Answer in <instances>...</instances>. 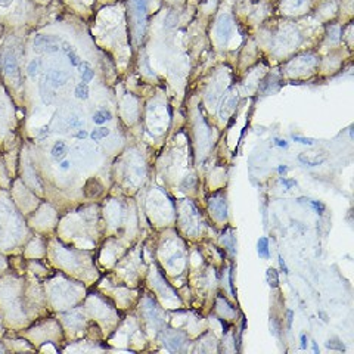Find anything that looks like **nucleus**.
<instances>
[{"mask_svg":"<svg viewBox=\"0 0 354 354\" xmlns=\"http://www.w3.org/2000/svg\"><path fill=\"white\" fill-rule=\"evenodd\" d=\"M216 33L219 36L221 42H227V39L232 36L233 33V19L232 16L227 14L221 15L217 21V27H216Z\"/></svg>","mask_w":354,"mask_h":354,"instance_id":"1","label":"nucleus"},{"mask_svg":"<svg viewBox=\"0 0 354 354\" xmlns=\"http://www.w3.org/2000/svg\"><path fill=\"white\" fill-rule=\"evenodd\" d=\"M3 70L8 77L15 78L19 75V68H18V61L15 56L14 50H6L3 53Z\"/></svg>","mask_w":354,"mask_h":354,"instance_id":"2","label":"nucleus"},{"mask_svg":"<svg viewBox=\"0 0 354 354\" xmlns=\"http://www.w3.org/2000/svg\"><path fill=\"white\" fill-rule=\"evenodd\" d=\"M146 0H133V9H134V18H136V25L140 29L145 27L146 21Z\"/></svg>","mask_w":354,"mask_h":354,"instance_id":"3","label":"nucleus"},{"mask_svg":"<svg viewBox=\"0 0 354 354\" xmlns=\"http://www.w3.org/2000/svg\"><path fill=\"white\" fill-rule=\"evenodd\" d=\"M34 47L44 49L47 53L58 52L59 50V44L56 43V39H53L50 36H37L34 39Z\"/></svg>","mask_w":354,"mask_h":354,"instance_id":"4","label":"nucleus"},{"mask_svg":"<svg viewBox=\"0 0 354 354\" xmlns=\"http://www.w3.org/2000/svg\"><path fill=\"white\" fill-rule=\"evenodd\" d=\"M67 151H68L67 143H65L64 140H58V142L53 145V148H52V157L59 161V160H62V158L67 155Z\"/></svg>","mask_w":354,"mask_h":354,"instance_id":"5","label":"nucleus"},{"mask_svg":"<svg viewBox=\"0 0 354 354\" xmlns=\"http://www.w3.org/2000/svg\"><path fill=\"white\" fill-rule=\"evenodd\" d=\"M50 81H52V84L53 86H62V84H65L67 83V80H68V75L64 73V71H58V70H55V71H52V73L49 74V77H47Z\"/></svg>","mask_w":354,"mask_h":354,"instance_id":"6","label":"nucleus"},{"mask_svg":"<svg viewBox=\"0 0 354 354\" xmlns=\"http://www.w3.org/2000/svg\"><path fill=\"white\" fill-rule=\"evenodd\" d=\"M78 67H80V71H81V83H86L87 84L88 81H92V78L95 77V73H93V70L90 68V65L88 64H78Z\"/></svg>","mask_w":354,"mask_h":354,"instance_id":"7","label":"nucleus"},{"mask_svg":"<svg viewBox=\"0 0 354 354\" xmlns=\"http://www.w3.org/2000/svg\"><path fill=\"white\" fill-rule=\"evenodd\" d=\"M257 251H258V255L261 258H269V239L267 238H260L258 239V244H257Z\"/></svg>","mask_w":354,"mask_h":354,"instance_id":"8","label":"nucleus"},{"mask_svg":"<svg viewBox=\"0 0 354 354\" xmlns=\"http://www.w3.org/2000/svg\"><path fill=\"white\" fill-rule=\"evenodd\" d=\"M112 118V114L109 112V111H106V109H101V111H98V112H95V115H93V121L96 123V124H103V123H106L108 120H111Z\"/></svg>","mask_w":354,"mask_h":354,"instance_id":"9","label":"nucleus"},{"mask_svg":"<svg viewBox=\"0 0 354 354\" xmlns=\"http://www.w3.org/2000/svg\"><path fill=\"white\" fill-rule=\"evenodd\" d=\"M267 282L272 288H278L279 286V275H278V270L276 269H269L267 270Z\"/></svg>","mask_w":354,"mask_h":354,"instance_id":"10","label":"nucleus"},{"mask_svg":"<svg viewBox=\"0 0 354 354\" xmlns=\"http://www.w3.org/2000/svg\"><path fill=\"white\" fill-rule=\"evenodd\" d=\"M75 96L78 99H87L88 98V86L86 83H80L77 87H75Z\"/></svg>","mask_w":354,"mask_h":354,"instance_id":"11","label":"nucleus"},{"mask_svg":"<svg viewBox=\"0 0 354 354\" xmlns=\"http://www.w3.org/2000/svg\"><path fill=\"white\" fill-rule=\"evenodd\" d=\"M108 134H109V130H108V129H105V127H101V129L93 130L92 134H90V137H92L95 142H98V140H101V139H103V137H106Z\"/></svg>","mask_w":354,"mask_h":354,"instance_id":"12","label":"nucleus"},{"mask_svg":"<svg viewBox=\"0 0 354 354\" xmlns=\"http://www.w3.org/2000/svg\"><path fill=\"white\" fill-rule=\"evenodd\" d=\"M326 347L331 348V350H338V351H344V350H345L344 344H342L338 338L329 339V341L326 342Z\"/></svg>","mask_w":354,"mask_h":354,"instance_id":"13","label":"nucleus"},{"mask_svg":"<svg viewBox=\"0 0 354 354\" xmlns=\"http://www.w3.org/2000/svg\"><path fill=\"white\" fill-rule=\"evenodd\" d=\"M39 68H40V62L39 61H31L28 64V68H27V71H28V75L29 77H36V74L39 73Z\"/></svg>","mask_w":354,"mask_h":354,"instance_id":"14","label":"nucleus"},{"mask_svg":"<svg viewBox=\"0 0 354 354\" xmlns=\"http://www.w3.org/2000/svg\"><path fill=\"white\" fill-rule=\"evenodd\" d=\"M292 139H294L295 142L303 143V145H309V146L314 145V139H310V137H303V136H295V134H292Z\"/></svg>","mask_w":354,"mask_h":354,"instance_id":"15","label":"nucleus"},{"mask_svg":"<svg viewBox=\"0 0 354 354\" xmlns=\"http://www.w3.org/2000/svg\"><path fill=\"white\" fill-rule=\"evenodd\" d=\"M298 160L303 162V164L309 165V167H316V165H320V164L324 161V160H316V161H310L309 158H306L304 155H300V157H298Z\"/></svg>","mask_w":354,"mask_h":354,"instance_id":"16","label":"nucleus"},{"mask_svg":"<svg viewBox=\"0 0 354 354\" xmlns=\"http://www.w3.org/2000/svg\"><path fill=\"white\" fill-rule=\"evenodd\" d=\"M280 183H282L286 189H291L292 186H297V180H288L286 177H280Z\"/></svg>","mask_w":354,"mask_h":354,"instance_id":"17","label":"nucleus"},{"mask_svg":"<svg viewBox=\"0 0 354 354\" xmlns=\"http://www.w3.org/2000/svg\"><path fill=\"white\" fill-rule=\"evenodd\" d=\"M67 55H68V59H70L71 65H74V67H78L80 61H78V56H77V55L74 53V50H71V52H68Z\"/></svg>","mask_w":354,"mask_h":354,"instance_id":"18","label":"nucleus"},{"mask_svg":"<svg viewBox=\"0 0 354 354\" xmlns=\"http://www.w3.org/2000/svg\"><path fill=\"white\" fill-rule=\"evenodd\" d=\"M288 3H291V9H298L300 6H303L306 3V0H289Z\"/></svg>","mask_w":354,"mask_h":354,"instance_id":"19","label":"nucleus"},{"mask_svg":"<svg viewBox=\"0 0 354 354\" xmlns=\"http://www.w3.org/2000/svg\"><path fill=\"white\" fill-rule=\"evenodd\" d=\"M279 264H280V269L283 270V273H286V275H288V273H289V272H288V267H286V264H285V260H283L282 257H279Z\"/></svg>","mask_w":354,"mask_h":354,"instance_id":"20","label":"nucleus"},{"mask_svg":"<svg viewBox=\"0 0 354 354\" xmlns=\"http://www.w3.org/2000/svg\"><path fill=\"white\" fill-rule=\"evenodd\" d=\"M12 2H14V0H0V6H2V8H8V6L12 5Z\"/></svg>","mask_w":354,"mask_h":354,"instance_id":"21","label":"nucleus"},{"mask_svg":"<svg viewBox=\"0 0 354 354\" xmlns=\"http://www.w3.org/2000/svg\"><path fill=\"white\" fill-rule=\"evenodd\" d=\"M275 142H276V145L280 148H288V143L285 142V140H280V139H275Z\"/></svg>","mask_w":354,"mask_h":354,"instance_id":"22","label":"nucleus"},{"mask_svg":"<svg viewBox=\"0 0 354 354\" xmlns=\"http://www.w3.org/2000/svg\"><path fill=\"white\" fill-rule=\"evenodd\" d=\"M75 136H77L78 139H84V137H87V132H86V130H80Z\"/></svg>","mask_w":354,"mask_h":354,"instance_id":"23","label":"nucleus"},{"mask_svg":"<svg viewBox=\"0 0 354 354\" xmlns=\"http://www.w3.org/2000/svg\"><path fill=\"white\" fill-rule=\"evenodd\" d=\"M286 313H288V326H291L292 324V310H288Z\"/></svg>","mask_w":354,"mask_h":354,"instance_id":"24","label":"nucleus"},{"mask_svg":"<svg viewBox=\"0 0 354 354\" xmlns=\"http://www.w3.org/2000/svg\"><path fill=\"white\" fill-rule=\"evenodd\" d=\"M278 171H279V174H285V173L288 171V167H286V165H279Z\"/></svg>","mask_w":354,"mask_h":354,"instance_id":"25","label":"nucleus"},{"mask_svg":"<svg viewBox=\"0 0 354 354\" xmlns=\"http://www.w3.org/2000/svg\"><path fill=\"white\" fill-rule=\"evenodd\" d=\"M307 347V338L306 335H301V348H306Z\"/></svg>","mask_w":354,"mask_h":354,"instance_id":"26","label":"nucleus"},{"mask_svg":"<svg viewBox=\"0 0 354 354\" xmlns=\"http://www.w3.org/2000/svg\"><path fill=\"white\" fill-rule=\"evenodd\" d=\"M68 167H70V162L68 161L61 162V168H62V170H68Z\"/></svg>","mask_w":354,"mask_h":354,"instance_id":"27","label":"nucleus"},{"mask_svg":"<svg viewBox=\"0 0 354 354\" xmlns=\"http://www.w3.org/2000/svg\"><path fill=\"white\" fill-rule=\"evenodd\" d=\"M319 316H320V317H322V320H323L324 323H326V322H328V316H326V314H324L323 311H319Z\"/></svg>","mask_w":354,"mask_h":354,"instance_id":"28","label":"nucleus"},{"mask_svg":"<svg viewBox=\"0 0 354 354\" xmlns=\"http://www.w3.org/2000/svg\"><path fill=\"white\" fill-rule=\"evenodd\" d=\"M313 350H314V353H319V347H317L316 342H313Z\"/></svg>","mask_w":354,"mask_h":354,"instance_id":"29","label":"nucleus"},{"mask_svg":"<svg viewBox=\"0 0 354 354\" xmlns=\"http://www.w3.org/2000/svg\"><path fill=\"white\" fill-rule=\"evenodd\" d=\"M2 350H3V347H2V345H0V351H2Z\"/></svg>","mask_w":354,"mask_h":354,"instance_id":"30","label":"nucleus"}]
</instances>
